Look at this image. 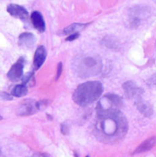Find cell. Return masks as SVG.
Instances as JSON below:
<instances>
[{
  "label": "cell",
  "mask_w": 156,
  "mask_h": 157,
  "mask_svg": "<svg viewBox=\"0 0 156 157\" xmlns=\"http://www.w3.org/2000/svg\"><path fill=\"white\" fill-rule=\"evenodd\" d=\"M28 94V87L25 85H17L13 87L11 95L16 98H22Z\"/></svg>",
  "instance_id": "cell-13"
},
{
  "label": "cell",
  "mask_w": 156,
  "mask_h": 157,
  "mask_svg": "<svg viewBox=\"0 0 156 157\" xmlns=\"http://www.w3.org/2000/svg\"><path fill=\"white\" fill-rule=\"evenodd\" d=\"M86 26V24H81V23H74L70 26H68L67 28L63 29V33L69 36L73 33H75V32H78V30L80 29H83Z\"/></svg>",
  "instance_id": "cell-14"
},
{
  "label": "cell",
  "mask_w": 156,
  "mask_h": 157,
  "mask_svg": "<svg viewBox=\"0 0 156 157\" xmlns=\"http://www.w3.org/2000/svg\"><path fill=\"white\" fill-rule=\"evenodd\" d=\"M35 42V38L32 33L29 32H24L19 35L18 38V45L22 47H27V48H31Z\"/></svg>",
  "instance_id": "cell-11"
},
{
  "label": "cell",
  "mask_w": 156,
  "mask_h": 157,
  "mask_svg": "<svg viewBox=\"0 0 156 157\" xmlns=\"http://www.w3.org/2000/svg\"><path fill=\"white\" fill-rule=\"evenodd\" d=\"M32 157H47L46 155H42V154H35Z\"/></svg>",
  "instance_id": "cell-19"
},
{
  "label": "cell",
  "mask_w": 156,
  "mask_h": 157,
  "mask_svg": "<svg viewBox=\"0 0 156 157\" xmlns=\"http://www.w3.org/2000/svg\"><path fill=\"white\" fill-rule=\"evenodd\" d=\"M135 104H136V106H137L139 111H140L142 114H143L144 116L150 117V116L153 115V112H154V111H153L152 106H151L149 103H147L146 101H144V100L143 99L142 96L139 97V98H137L135 99Z\"/></svg>",
  "instance_id": "cell-10"
},
{
  "label": "cell",
  "mask_w": 156,
  "mask_h": 157,
  "mask_svg": "<svg viewBox=\"0 0 156 157\" xmlns=\"http://www.w3.org/2000/svg\"><path fill=\"white\" fill-rule=\"evenodd\" d=\"M47 56V52L44 46L40 45L35 51L34 57H33V65L35 69H39L41 67V65L44 63Z\"/></svg>",
  "instance_id": "cell-8"
},
{
  "label": "cell",
  "mask_w": 156,
  "mask_h": 157,
  "mask_svg": "<svg viewBox=\"0 0 156 157\" xmlns=\"http://www.w3.org/2000/svg\"><path fill=\"white\" fill-rule=\"evenodd\" d=\"M24 59L19 58L17 63H15L7 73V78L11 82H17L21 79L23 75V68H24Z\"/></svg>",
  "instance_id": "cell-5"
},
{
  "label": "cell",
  "mask_w": 156,
  "mask_h": 157,
  "mask_svg": "<svg viewBox=\"0 0 156 157\" xmlns=\"http://www.w3.org/2000/svg\"><path fill=\"white\" fill-rule=\"evenodd\" d=\"M98 117L96 130L97 135L101 136L103 140L108 142L120 140L127 132L126 119L120 114L119 109L99 113Z\"/></svg>",
  "instance_id": "cell-1"
},
{
  "label": "cell",
  "mask_w": 156,
  "mask_h": 157,
  "mask_svg": "<svg viewBox=\"0 0 156 157\" xmlns=\"http://www.w3.org/2000/svg\"><path fill=\"white\" fill-rule=\"evenodd\" d=\"M74 70L80 77H89L98 75L102 70V63L96 56H83L74 63Z\"/></svg>",
  "instance_id": "cell-3"
},
{
  "label": "cell",
  "mask_w": 156,
  "mask_h": 157,
  "mask_svg": "<svg viewBox=\"0 0 156 157\" xmlns=\"http://www.w3.org/2000/svg\"><path fill=\"white\" fill-rule=\"evenodd\" d=\"M86 157H89V156H88V155H86Z\"/></svg>",
  "instance_id": "cell-21"
},
{
  "label": "cell",
  "mask_w": 156,
  "mask_h": 157,
  "mask_svg": "<svg viewBox=\"0 0 156 157\" xmlns=\"http://www.w3.org/2000/svg\"><path fill=\"white\" fill-rule=\"evenodd\" d=\"M78 37H79V32H75V33H73V34H71V35L67 36L66 40H67V41H72V40H76Z\"/></svg>",
  "instance_id": "cell-16"
},
{
  "label": "cell",
  "mask_w": 156,
  "mask_h": 157,
  "mask_svg": "<svg viewBox=\"0 0 156 157\" xmlns=\"http://www.w3.org/2000/svg\"><path fill=\"white\" fill-rule=\"evenodd\" d=\"M156 144V137H152L146 141H144L134 152V154H140V153H144L147 151H150L154 146Z\"/></svg>",
  "instance_id": "cell-12"
},
{
  "label": "cell",
  "mask_w": 156,
  "mask_h": 157,
  "mask_svg": "<svg viewBox=\"0 0 156 157\" xmlns=\"http://www.w3.org/2000/svg\"><path fill=\"white\" fill-rule=\"evenodd\" d=\"M7 12L14 17L19 18V19H26L29 16V13L27 11V9L21 6L18 5H15V4H11L7 6L6 8Z\"/></svg>",
  "instance_id": "cell-7"
},
{
  "label": "cell",
  "mask_w": 156,
  "mask_h": 157,
  "mask_svg": "<svg viewBox=\"0 0 156 157\" xmlns=\"http://www.w3.org/2000/svg\"><path fill=\"white\" fill-rule=\"evenodd\" d=\"M12 95H8V94H6V93H2L1 94V98H3V99H8V100H11V99H13L12 98Z\"/></svg>",
  "instance_id": "cell-18"
},
{
  "label": "cell",
  "mask_w": 156,
  "mask_h": 157,
  "mask_svg": "<svg viewBox=\"0 0 156 157\" xmlns=\"http://www.w3.org/2000/svg\"><path fill=\"white\" fill-rule=\"evenodd\" d=\"M62 71H63V63H58V67H57V75H56V80L59 79V77L62 75Z\"/></svg>",
  "instance_id": "cell-17"
},
{
  "label": "cell",
  "mask_w": 156,
  "mask_h": 157,
  "mask_svg": "<svg viewBox=\"0 0 156 157\" xmlns=\"http://www.w3.org/2000/svg\"><path fill=\"white\" fill-rule=\"evenodd\" d=\"M1 120H2V117H1V116H0V121H1Z\"/></svg>",
  "instance_id": "cell-20"
},
{
  "label": "cell",
  "mask_w": 156,
  "mask_h": 157,
  "mask_svg": "<svg viewBox=\"0 0 156 157\" xmlns=\"http://www.w3.org/2000/svg\"><path fill=\"white\" fill-rule=\"evenodd\" d=\"M154 1H155V2H156V0H154Z\"/></svg>",
  "instance_id": "cell-22"
},
{
  "label": "cell",
  "mask_w": 156,
  "mask_h": 157,
  "mask_svg": "<svg viewBox=\"0 0 156 157\" xmlns=\"http://www.w3.org/2000/svg\"><path fill=\"white\" fill-rule=\"evenodd\" d=\"M35 109H36V104H25V105H21L20 109L18 111L19 115H29V114H33L35 112Z\"/></svg>",
  "instance_id": "cell-15"
},
{
  "label": "cell",
  "mask_w": 156,
  "mask_h": 157,
  "mask_svg": "<svg viewBox=\"0 0 156 157\" xmlns=\"http://www.w3.org/2000/svg\"><path fill=\"white\" fill-rule=\"evenodd\" d=\"M103 92V86L97 81L86 82L77 86L73 99L79 106H86L95 102Z\"/></svg>",
  "instance_id": "cell-2"
},
{
  "label": "cell",
  "mask_w": 156,
  "mask_h": 157,
  "mask_svg": "<svg viewBox=\"0 0 156 157\" xmlns=\"http://www.w3.org/2000/svg\"><path fill=\"white\" fill-rule=\"evenodd\" d=\"M149 14V9L143 6H136L129 10V20L132 28H137Z\"/></svg>",
  "instance_id": "cell-4"
},
{
  "label": "cell",
  "mask_w": 156,
  "mask_h": 157,
  "mask_svg": "<svg viewBox=\"0 0 156 157\" xmlns=\"http://www.w3.org/2000/svg\"><path fill=\"white\" fill-rule=\"evenodd\" d=\"M30 19H31V23H32L33 27L38 31H40V32L45 31V29H46L45 21H44L42 15L39 11H33L30 15Z\"/></svg>",
  "instance_id": "cell-9"
},
{
  "label": "cell",
  "mask_w": 156,
  "mask_h": 157,
  "mask_svg": "<svg viewBox=\"0 0 156 157\" xmlns=\"http://www.w3.org/2000/svg\"><path fill=\"white\" fill-rule=\"evenodd\" d=\"M123 90L125 92V95L127 96V98H137L139 97L142 96L143 94V90L137 86V85L131 81H128L125 82L122 86Z\"/></svg>",
  "instance_id": "cell-6"
}]
</instances>
